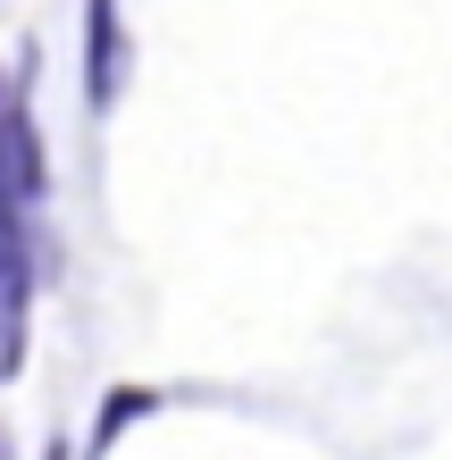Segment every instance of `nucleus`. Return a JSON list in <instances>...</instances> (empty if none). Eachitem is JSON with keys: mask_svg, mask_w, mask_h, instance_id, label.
I'll return each mask as SVG.
<instances>
[{"mask_svg": "<svg viewBox=\"0 0 452 460\" xmlns=\"http://www.w3.org/2000/svg\"><path fill=\"white\" fill-rule=\"evenodd\" d=\"M25 302H34V209L0 201V360L25 343Z\"/></svg>", "mask_w": 452, "mask_h": 460, "instance_id": "nucleus-1", "label": "nucleus"}, {"mask_svg": "<svg viewBox=\"0 0 452 460\" xmlns=\"http://www.w3.org/2000/svg\"><path fill=\"white\" fill-rule=\"evenodd\" d=\"M0 201H17V209L42 201V134H34L17 75H0Z\"/></svg>", "mask_w": 452, "mask_h": 460, "instance_id": "nucleus-2", "label": "nucleus"}, {"mask_svg": "<svg viewBox=\"0 0 452 460\" xmlns=\"http://www.w3.org/2000/svg\"><path fill=\"white\" fill-rule=\"evenodd\" d=\"M84 93H93V110H118V93H126V25H118V0H84Z\"/></svg>", "mask_w": 452, "mask_h": 460, "instance_id": "nucleus-3", "label": "nucleus"}, {"mask_svg": "<svg viewBox=\"0 0 452 460\" xmlns=\"http://www.w3.org/2000/svg\"><path fill=\"white\" fill-rule=\"evenodd\" d=\"M50 460H67V452H50Z\"/></svg>", "mask_w": 452, "mask_h": 460, "instance_id": "nucleus-4", "label": "nucleus"}]
</instances>
